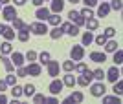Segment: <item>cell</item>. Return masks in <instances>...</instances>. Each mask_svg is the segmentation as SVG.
<instances>
[{
	"mask_svg": "<svg viewBox=\"0 0 123 104\" xmlns=\"http://www.w3.org/2000/svg\"><path fill=\"white\" fill-rule=\"evenodd\" d=\"M92 78H94L92 71L86 68L85 71H81V75H79V78H77L75 82L79 84V86H90V84H92Z\"/></svg>",
	"mask_w": 123,
	"mask_h": 104,
	"instance_id": "cell-1",
	"label": "cell"
},
{
	"mask_svg": "<svg viewBox=\"0 0 123 104\" xmlns=\"http://www.w3.org/2000/svg\"><path fill=\"white\" fill-rule=\"evenodd\" d=\"M61 27H62V31L68 33L70 36H77V35H79V27H77L75 24H72V22H64Z\"/></svg>",
	"mask_w": 123,
	"mask_h": 104,
	"instance_id": "cell-2",
	"label": "cell"
},
{
	"mask_svg": "<svg viewBox=\"0 0 123 104\" xmlns=\"http://www.w3.org/2000/svg\"><path fill=\"white\" fill-rule=\"evenodd\" d=\"M105 91H107V88H105V84L99 80L98 84H94L92 88H90V93H92V97H103L105 95Z\"/></svg>",
	"mask_w": 123,
	"mask_h": 104,
	"instance_id": "cell-3",
	"label": "cell"
},
{
	"mask_svg": "<svg viewBox=\"0 0 123 104\" xmlns=\"http://www.w3.org/2000/svg\"><path fill=\"white\" fill-rule=\"evenodd\" d=\"M70 57H72V60H83V57H85V47L83 46H72Z\"/></svg>",
	"mask_w": 123,
	"mask_h": 104,
	"instance_id": "cell-4",
	"label": "cell"
},
{
	"mask_svg": "<svg viewBox=\"0 0 123 104\" xmlns=\"http://www.w3.org/2000/svg\"><path fill=\"white\" fill-rule=\"evenodd\" d=\"M68 18H70V22H74L77 27L85 26V18L79 15V11H70V13H68Z\"/></svg>",
	"mask_w": 123,
	"mask_h": 104,
	"instance_id": "cell-5",
	"label": "cell"
},
{
	"mask_svg": "<svg viewBox=\"0 0 123 104\" xmlns=\"http://www.w3.org/2000/svg\"><path fill=\"white\" fill-rule=\"evenodd\" d=\"M62 86H64V84H62V80L53 78V80L50 82V93H51V95H59V93L62 91Z\"/></svg>",
	"mask_w": 123,
	"mask_h": 104,
	"instance_id": "cell-6",
	"label": "cell"
},
{
	"mask_svg": "<svg viewBox=\"0 0 123 104\" xmlns=\"http://www.w3.org/2000/svg\"><path fill=\"white\" fill-rule=\"evenodd\" d=\"M30 31H33L35 35H46L48 27L44 26V24H41V22H35V24H31V26H30Z\"/></svg>",
	"mask_w": 123,
	"mask_h": 104,
	"instance_id": "cell-7",
	"label": "cell"
},
{
	"mask_svg": "<svg viewBox=\"0 0 123 104\" xmlns=\"http://www.w3.org/2000/svg\"><path fill=\"white\" fill-rule=\"evenodd\" d=\"M46 66H48V75L55 78L57 75H59V69H61V66L57 64V60H50V62H48Z\"/></svg>",
	"mask_w": 123,
	"mask_h": 104,
	"instance_id": "cell-8",
	"label": "cell"
},
{
	"mask_svg": "<svg viewBox=\"0 0 123 104\" xmlns=\"http://www.w3.org/2000/svg\"><path fill=\"white\" fill-rule=\"evenodd\" d=\"M2 15H4V18H6V20H13V18L17 16V9L13 7V5H9V4H7V5L4 7V9H2Z\"/></svg>",
	"mask_w": 123,
	"mask_h": 104,
	"instance_id": "cell-9",
	"label": "cell"
},
{
	"mask_svg": "<svg viewBox=\"0 0 123 104\" xmlns=\"http://www.w3.org/2000/svg\"><path fill=\"white\" fill-rule=\"evenodd\" d=\"M105 77H107L110 82H116V80L119 78V69L116 68V66H112V68H110L107 73H105Z\"/></svg>",
	"mask_w": 123,
	"mask_h": 104,
	"instance_id": "cell-10",
	"label": "cell"
},
{
	"mask_svg": "<svg viewBox=\"0 0 123 104\" xmlns=\"http://www.w3.org/2000/svg\"><path fill=\"white\" fill-rule=\"evenodd\" d=\"M83 99H85V95L81 93V91H74L72 95H68L66 99H64V102H83Z\"/></svg>",
	"mask_w": 123,
	"mask_h": 104,
	"instance_id": "cell-11",
	"label": "cell"
},
{
	"mask_svg": "<svg viewBox=\"0 0 123 104\" xmlns=\"http://www.w3.org/2000/svg\"><path fill=\"white\" fill-rule=\"evenodd\" d=\"M30 35H31V33H30V26L26 24L22 29H18V35H17V36H18V40H20V42H28V40H30Z\"/></svg>",
	"mask_w": 123,
	"mask_h": 104,
	"instance_id": "cell-12",
	"label": "cell"
},
{
	"mask_svg": "<svg viewBox=\"0 0 123 104\" xmlns=\"http://www.w3.org/2000/svg\"><path fill=\"white\" fill-rule=\"evenodd\" d=\"M62 9H64V2L62 0H51V5H50L51 13H61Z\"/></svg>",
	"mask_w": 123,
	"mask_h": 104,
	"instance_id": "cell-13",
	"label": "cell"
},
{
	"mask_svg": "<svg viewBox=\"0 0 123 104\" xmlns=\"http://www.w3.org/2000/svg\"><path fill=\"white\" fill-rule=\"evenodd\" d=\"M41 71H42V68L39 64H35V62H31L30 66H28V75H31V77H39Z\"/></svg>",
	"mask_w": 123,
	"mask_h": 104,
	"instance_id": "cell-14",
	"label": "cell"
},
{
	"mask_svg": "<svg viewBox=\"0 0 123 104\" xmlns=\"http://www.w3.org/2000/svg\"><path fill=\"white\" fill-rule=\"evenodd\" d=\"M90 60L103 64L105 60H107V55H105V53H101V51H92V53H90Z\"/></svg>",
	"mask_w": 123,
	"mask_h": 104,
	"instance_id": "cell-15",
	"label": "cell"
},
{
	"mask_svg": "<svg viewBox=\"0 0 123 104\" xmlns=\"http://www.w3.org/2000/svg\"><path fill=\"white\" fill-rule=\"evenodd\" d=\"M35 16L39 18V20H48V16H50V9L48 7H39L35 13Z\"/></svg>",
	"mask_w": 123,
	"mask_h": 104,
	"instance_id": "cell-16",
	"label": "cell"
},
{
	"mask_svg": "<svg viewBox=\"0 0 123 104\" xmlns=\"http://www.w3.org/2000/svg\"><path fill=\"white\" fill-rule=\"evenodd\" d=\"M110 13V5L107 2H101V5L98 7V16H107Z\"/></svg>",
	"mask_w": 123,
	"mask_h": 104,
	"instance_id": "cell-17",
	"label": "cell"
},
{
	"mask_svg": "<svg viewBox=\"0 0 123 104\" xmlns=\"http://www.w3.org/2000/svg\"><path fill=\"white\" fill-rule=\"evenodd\" d=\"M0 53L2 55H9V53H13V46L9 44V40H6L0 44Z\"/></svg>",
	"mask_w": 123,
	"mask_h": 104,
	"instance_id": "cell-18",
	"label": "cell"
},
{
	"mask_svg": "<svg viewBox=\"0 0 123 104\" xmlns=\"http://www.w3.org/2000/svg\"><path fill=\"white\" fill-rule=\"evenodd\" d=\"M11 60H13V64L18 68V66H22V64H24V55H22V53H18V51H15V53H13V57H11Z\"/></svg>",
	"mask_w": 123,
	"mask_h": 104,
	"instance_id": "cell-19",
	"label": "cell"
},
{
	"mask_svg": "<svg viewBox=\"0 0 123 104\" xmlns=\"http://www.w3.org/2000/svg\"><path fill=\"white\" fill-rule=\"evenodd\" d=\"M62 84H64V86H68V88H74V86H75V77H74L72 73L64 75V78H62Z\"/></svg>",
	"mask_w": 123,
	"mask_h": 104,
	"instance_id": "cell-20",
	"label": "cell"
},
{
	"mask_svg": "<svg viewBox=\"0 0 123 104\" xmlns=\"http://www.w3.org/2000/svg\"><path fill=\"white\" fill-rule=\"evenodd\" d=\"M62 33H64V31H62V27L55 26V27H53V29H51V31H50V36H51V38H53V40H59V38H61V36H62Z\"/></svg>",
	"mask_w": 123,
	"mask_h": 104,
	"instance_id": "cell-21",
	"label": "cell"
},
{
	"mask_svg": "<svg viewBox=\"0 0 123 104\" xmlns=\"http://www.w3.org/2000/svg\"><path fill=\"white\" fill-rule=\"evenodd\" d=\"M85 26H86V29L94 31V29H98V27H99V22L96 20V18H88V20H85Z\"/></svg>",
	"mask_w": 123,
	"mask_h": 104,
	"instance_id": "cell-22",
	"label": "cell"
},
{
	"mask_svg": "<svg viewBox=\"0 0 123 104\" xmlns=\"http://www.w3.org/2000/svg\"><path fill=\"white\" fill-rule=\"evenodd\" d=\"M103 46H105V51L110 53V51H116V49H118V42L116 40H107Z\"/></svg>",
	"mask_w": 123,
	"mask_h": 104,
	"instance_id": "cell-23",
	"label": "cell"
},
{
	"mask_svg": "<svg viewBox=\"0 0 123 104\" xmlns=\"http://www.w3.org/2000/svg\"><path fill=\"white\" fill-rule=\"evenodd\" d=\"M22 93H24L26 97H33V93H35V86H33V84H26L24 88H22Z\"/></svg>",
	"mask_w": 123,
	"mask_h": 104,
	"instance_id": "cell-24",
	"label": "cell"
},
{
	"mask_svg": "<svg viewBox=\"0 0 123 104\" xmlns=\"http://www.w3.org/2000/svg\"><path fill=\"white\" fill-rule=\"evenodd\" d=\"M48 22H50L53 27L59 26V24H61V16H59V13H53V15H50V16H48Z\"/></svg>",
	"mask_w": 123,
	"mask_h": 104,
	"instance_id": "cell-25",
	"label": "cell"
},
{
	"mask_svg": "<svg viewBox=\"0 0 123 104\" xmlns=\"http://www.w3.org/2000/svg\"><path fill=\"white\" fill-rule=\"evenodd\" d=\"M92 40H94V35H92V31L83 33V46H88V44H92Z\"/></svg>",
	"mask_w": 123,
	"mask_h": 104,
	"instance_id": "cell-26",
	"label": "cell"
},
{
	"mask_svg": "<svg viewBox=\"0 0 123 104\" xmlns=\"http://www.w3.org/2000/svg\"><path fill=\"white\" fill-rule=\"evenodd\" d=\"M79 15H81L85 20H88V18H92V16H94V13H92V9H90V7H83V9L79 11Z\"/></svg>",
	"mask_w": 123,
	"mask_h": 104,
	"instance_id": "cell-27",
	"label": "cell"
},
{
	"mask_svg": "<svg viewBox=\"0 0 123 104\" xmlns=\"http://www.w3.org/2000/svg\"><path fill=\"white\" fill-rule=\"evenodd\" d=\"M2 36H4L6 40H13V38H15V31H13V27H6V31L2 33Z\"/></svg>",
	"mask_w": 123,
	"mask_h": 104,
	"instance_id": "cell-28",
	"label": "cell"
},
{
	"mask_svg": "<svg viewBox=\"0 0 123 104\" xmlns=\"http://www.w3.org/2000/svg\"><path fill=\"white\" fill-rule=\"evenodd\" d=\"M74 68H75V64H74L72 58H70V60H64V64H62V69H64V71L72 73V71H74Z\"/></svg>",
	"mask_w": 123,
	"mask_h": 104,
	"instance_id": "cell-29",
	"label": "cell"
},
{
	"mask_svg": "<svg viewBox=\"0 0 123 104\" xmlns=\"http://www.w3.org/2000/svg\"><path fill=\"white\" fill-rule=\"evenodd\" d=\"M114 62H116V66H119V64L123 62V51L121 49H116V51H114Z\"/></svg>",
	"mask_w": 123,
	"mask_h": 104,
	"instance_id": "cell-30",
	"label": "cell"
},
{
	"mask_svg": "<svg viewBox=\"0 0 123 104\" xmlns=\"http://www.w3.org/2000/svg\"><path fill=\"white\" fill-rule=\"evenodd\" d=\"M121 88H123V84H121V80H119V78H118V80L114 82V88H112L114 95H118V97H119V95H121V91H123Z\"/></svg>",
	"mask_w": 123,
	"mask_h": 104,
	"instance_id": "cell-31",
	"label": "cell"
},
{
	"mask_svg": "<svg viewBox=\"0 0 123 104\" xmlns=\"http://www.w3.org/2000/svg\"><path fill=\"white\" fill-rule=\"evenodd\" d=\"M11 95H13V99H18V97L22 95V88H20V86H17V84H15V86H11Z\"/></svg>",
	"mask_w": 123,
	"mask_h": 104,
	"instance_id": "cell-32",
	"label": "cell"
},
{
	"mask_svg": "<svg viewBox=\"0 0 123 104\" xmlns=\"http://www.w3.org/2000/svg\"><path fill=\"white\" fill-rule=\"evenodd\" d=\"M24 26H26V24H24V20H22V18H18V16H15V18H13V29H22Z\"/></svg>",
	"mask_w": 123,
	"mask_h": 104,
	"instance_id": "cell-33",
	"label": "cell"
},
{
	"mask_svg": "<svg viewBox=\"0 0 123 104\" xmlns=\"http://www.w3.org/2000/svg\"><path fill=\"white\" fill-rule=\"evenodd\" d=\"M33 102L35 104H44L46 102V97L42 93H33Z\"/></svg>",
	"mask_w": 123,
	"mask_h": 104,
	"instance_id": "cell-34",
	"label": "cell"
},
{
	"mask_svg": "<svg viewBox=\"0 0 123 104\" xmlns=\"http://www.w3.org/2000/svg\"><path fill=\"white\" fill-rule=\"evenodd\" d=\"M6 82H7V86H15V84H17V75L11 71L9 75L6 77Z\"/></svg>",
	"mask_w": 123,
	"mask_h": 104,
	"instance_id": "cell-35",
	"label": "cell"
},
{
	"mask_svg": "<svg viewBox=\"0 0 123 104\" xmlns=\"http://www.w3.org/2000/svg\"><path fill=\"white\" fill-rule=\"evenodd\" d=\"M103 102H105V104H112V102L118 104V102H119V97H118V95H112V97H103Z\"/></svg>",
	"mask_w": 123,
	"mask_h": 104,
	"instance_id": "cell-36",
	"label": "cell"
},
{
	"mask_svg": "<svg viewBox=\"0 0 123 104\" xmlns=\"http://www.w3.org/2000/svg\"><path fill=\"white\" fill-rule=\"evenodd\" d=\"M108 5H110V9H114V11H121V7H123L121 0H112V4H108Z\"/></svg>",
	"mask_w": 123,
	"mask_h": 104,
	"instance_id": "cell-37",
	"label": "cell"
},
{
	"mask_svg": "<svg viewBox=\"0 0 123 104\" xmlns=\"http://www.w3.org/2000/svg\"><path fill=\"white\" fill-rule=\"evenodd\" d=\"M92 75H94V78H98V80H103V78H105V71H103L101 68L96 69V71H92Z\"/></svg>",
	"mask_w": 123,
	"mask_h": 104,
	"instance_id": "cell-38",
	"label": "cell"
},
{
	"mask_svg": "<svg viewBox=\"0 0 123 104\" xmlns=\"http://www.w3.org/2000/svg\"><path fill=\"white\" fill-rule=\"evenodd\" d=\"M39 58H41L42 64H48V62H50V53H48V51H42L41 55H39Z\"/></svg>",
	"mask_w": 123,
	"mask_h": 104,
	"instance_id": "cell-39",
	"label": "cell"
},
{
	"mask_svg": "<svg viewBox=\"0 0 123 104\" xmlns=\"http://www.w3.org/2000/svg\"><path fill=\"white\" fill-rule=\"evenodd\" d=\"M17 77H28V68L18 66V69H17Z\"/></svg>",
	"mask_w": 123,
	"mask_h": 104,
	"instance_id": "cell-40",
	"label": "cell"
},
{
	"mask_svg": "<svg viewBox=\"0 0 123 104\" xmlns=\"http://www.w3.org/2000/svg\"><path fill=\"white\" fill-rule=\"evenodd\" d=\"M94 40H96V44H98V46H103V44L107 42V36H105V35H98Z\"/></svg>",
	"mask_w": 123,
	"mask_h": 104,
	"instance_id": "cell-41",
	"label": "cell"
},
{
	"mask_svg": "<svg viewBox=\"0 0 123 104\" xmlns=\"http://www.w3.org/2000/svg\"><path fill=\"white\" fill-rule=\"evenodd\" d=\"M103 35L107 36V38H108V36L112 38V36L116 35V29H114V27H107V29H105V33H103Z\"/></svg>",
	"mask_w": 123,
	"mask_h": 104,
	"instance_id": "cell-42",
	"label": "cell"
},
{
	"mask_svg": "<svg viewBox=\"0 0 123 104\" xmlns=\"http://www.w3.org/2000/svg\"><path fill=\"white\" fill-rule=\"evenodd\" d=\"M26 58H28L30 62H33V60L37 58V53L35 51H28V53H26Z\"/></svg>",
	"mask_w": 123,
	"mask_h": 104,
	"instance_id": "cell-43",
	"label": "cell"
},
{
	"mask_svg": "<svg viewBox=\"0 0 123 104\" xmlns=\"http://www.w3.org/2000/svg\"><path fill=\"white\" fill-rule=\"evenodd\" d=\"M74 69H77V71L81 73V71H85V69H86V64H85V62H79V64H77V66H75Z\"/></svg>",
	"mask_w": 123,
	"mask_h": 104,
	"instance_id": "cell-44",
	"label": "cell"
},
{
	"mask_svg": "<svg viewBox=\"0 0 123 104\" xmlns=\"http://www.w3.org/2000/svg\"><path fill=\"white\" fill-rule=\"evenodd\" d=\"M96 4H98L96 0H85V7H94Z\"/></svg>",
	"mask_w": 123,
	"mask_h": 104,
	"instance_id": "cell-45",
	"label": "cell"
},
{
	"mask_svg": "<svg viewBox=\"0 0 123 104\" xmlns=\"http://www.w3.org/2000/svg\"><path fill=\"white\" fill-rule=\"evenodd\" d=\"M4 89H7V82H6V80H0V91H4Z\"/></svg>",
	"mask_w": 123,
	"mask_h": 104,
	"instance_id": "cell-46",
	"label": "cell"
},
{
	"mask_svg": "<svg viewBox=\"0 0 123 104\" xmlns=\"http://www.w3.org/2000/svg\"><path fill=\"white\" fill-rule=\"evenodd\" d=\"M46 102H50V104H57V99H55V97H46Z\"/></svg>",
	"mask_w": 123,
	"mask_h": 104,
	"instance_id": "cell-47",
	"label": "cell"
},
{
	"mask_svg": "<svg viewBox=\"0 0 123 104\" xmlns=\"http://www.w3.org/2000/svg\"><path fill=\"white\" fill-rule=\"evenodd\" d=\"M13 2H15V4H17V5H24V4H26V2H28V0H13Z\"/></svg>",
	"mask_w": 123,
	"mask_h": 104,
	"instance_id": "cell-48",
	"label": "cell"
},
{
	"mask_svg": "<svg viewBox=\"0 0 123 104\" xmlns=\"http://www.w3.org/2000/svg\"><path fill=\"white\" fill-rule=\"evenodd\" d=\"M7 102V97H6V95H0V104H6Z\"/></svg>",
	"mask_w": 123,
	"mask_h": 104,
	"instance_id": "cell-49",
	"label": "cell"
},
{
	"mask_svg": "<svg viewBox=\"0 0 123 104\" xmlns=\"http://www.w3.org/2000/svg\"><path fill=\"white\" fill-rule=\"evenodd\" d=\"M31 2H33L35 5H42V2H44V0H31Z\"/></svg>",
	"mask_w": 123,
	"mask_h": 104,
	"instance_id": "cell-50",
	"label": "cell"
},
{
	"mask_svg": "<svg viewBox=\"0 0 123 104\" xmlns=\"http://www.w3.org/2000/svg\"><path fill=\"white\" fill-rule=\"evenodd\" d=\"M6 27H7V26H6V24H0V35H2V33L6 31Z\"/></svg>",
	"mask_w": 123,
	"mask_h": 104,
	"instance_id": "cell-51",
	"label": "cell"
},
{
	"mask_svg": "<svg viewBox=\"0 0 123 104\" xmlns=\"http://www.w3.org/2000/svg\"><path fill=\"white\" fill-rule=\"evenodd\" d=\"M9 2H11V0H0V4H6V5L9 4Z\"/></svg>",
	"mask_w": 123,
	"mask_h": 104,
	"instance_id": "cell-52",
	"label": "cell"
},
{
	"mask_svg": "<svg viewBox=\"0 0 123 104\" xmlns=\"http://www.w3.org/2000/svg\"><path fill=\"white\" fill-rule=\"evenodd\" d=\"M70 2H72V4H77V2H81V0H70Z\"/></svg>",
	"mask_w": 123,
	"mask_h": 104,
	"instance_id": "cell-53",
	"label": "cell"
},
{
	"mask_svg": "<svg viewBox=\"0 0 123 104\" xmlns=\"http://www.w3.org/2000/svg\"><path fill=\"white\" fill-rule=\"evenodd\" d=\"M0 11H2V4H0Z\"/></svg>",
	"mask_w": 123,
	"mask_h": 104,
	"instance_id": "cell-54",
	"label": "cell"
}]
</instances>
